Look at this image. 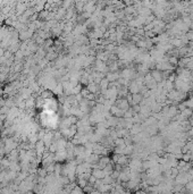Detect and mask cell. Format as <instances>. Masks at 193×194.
Wrapping results in <instances>:
<instances>
[{
	"label": "cell",
	"instance_id": "cell-1",
	"mask_svg": "<svg viewBox=\"0 0 193 194\" xmlns=\"http://www.w3.org/2000/svg\"><path fill=\"white\" fill-rule=\"evenodd\" d=\"M116 106L124 112L127 111V110L131 108V104L128 103V101H127L125 98H119V99L117 100V102H116Z\"/></svg>",
	"mask_w": 193,
	"mask_h": 194
},
{
	"label": "cell",
	"instance_id": "cell-2",
	"mask_svg": "<svg viewBox=\"0 0 193 194\" xmlns=\"http://www.w3.org/2000/svg\"><path fill=\"white\" fill-rule=\"evenodd\" d=\"M150 74H151L152 78H153V80H154L156 82H157V83H160V82L165 81V80H164V74H163V71H157V69H152V71H150Z\"/></svg>",
	"mask_w": 193,
	"mask_h": 194
},
{
	"label": "cell",
	"instance_id": "cell-3",
	"mask_svg": "<svg viewBox=\"0 0 193 194\" xmlns=\"http://www.w3.org/2000/svg\"><path fill=\"white\" fill-rule=\"evenodd\" d=\"M110 162H112V160H110V158H108L107 155H106V157H100V159H99V161H98V168L103 170L105 167Z\"/></svg>",
	"mask_w": 193,
	"mask_h": 194
},
{
	"label": "cell",
	"instance_id": "cell-4",
	"mask_svg": "<svg viewBox=\"0 0 193 194\" xmlns=\"http://www.w3.org/2000/svg\"><path fill=\"white\" fill-rule=\"evenodd\" d=\"M86 89L89 90L90 93L92 94H100V88H99V85L98 84H95V83H89L88 85H86Z\"/></svg>",
	"mask_w": 193,
	"mask_h": 194
},
{
	"label": "cell",
	"instance_id": "cell-5",
	"mask_svg": "<svg viewBox=\"0 0 193 194\" xmlns=\"http://www.w3.org/2000/svg\"><path fill=\"white\" fill-rule=\"evenodd\" d=\"M92 176H94L97 179H99V181H102L105 177H106V174L105 172L102 170V169H99V168H97V169H93L91 173Z\"/></svg>",
	"mask_w": 193,
	"mask_h": 194
},
{
	"label": "cell",
	"instance_id": "cell-6",
	"mask_svg": "<svg viewBox=\"0 0 193 194\" xmlns=\"http://www.w3.org/2000/svg\"><path fill=\"white\" fill-rule=\"evenodd\" d=\"M142 101H143V97L140 93H138V94H132V103H131V107L138 106V104L140 106Z\"/></svg>",
	"mask_w": 193,
	"mask_h": 194
},
{
	"label": "cell",
	"instance_id": "cell-7",
	"mask_svg": "<svg viewBox=\"0 0 193 194\" xmlns=\"http://www.w3.org/2000/svg\"><path fill=\"white\" fill-rule=\"evenodd\" d=\"M109 81L105 77V78H102L101 82H100V84H99V88H100V91H103V90H108L109 89Z\"/></svg>",
	"mask_w": 193,
	"mask_h": 194
},
{
	"label": "cell",
	"instance_id": "cell-8",
	"mask_svg": "<svg viewBox=\"0 0 193 194\" xmlns=\"http://www.w3.org/2000/svg\"><path fill=\"white\" fill-rule=\"evenodd\" d=\"M69 194H84V192H83V188L79 187V186L76 185V186L71 191V193Z\"/></svg>",
	"mask_w": 193,
	"mask_h": 194
},
{
	"label": "cell",
	"instance_id": "cell-9",
	"mask_svg": "<svg viewBox=\"0 0 193 194\" xmlns=\"http://www.w3.org/2000/svg\"><path fill=\"white\" fill-rule=\"evenodd\" d=\"M136 46L139 47V48H141V49H147V39L145 40H141L139 41V42H136Z\"/></svg>",
	"mask_w": 193,
	"mask_h": 194
},
{
	"label": "cell",
	"instance_id": "cell-10",
	"mask_svg": "<svg viewBox=\"0 0 193 194\" xmlns=\"http://www.w3.org/2000/svg\"><path fill=\"white\" fill-rule=\"evenodd\" d=\"M34 99L33 98H29L26 101H25V106L27 107V108H33V106H34Z\"/></svg>",
	"mask_w": 193,
	"mask_h": 194
},
{
	"label": "cell",
	"instance_id": "cell-11",
	"mask_svg": "<svg viewBox=\"0 0 193 194\" xmlns=\"http://www.w3.org/2000/svg\"><path fill=\"white\" fill-rule=\"evenodd\" d=\"M80 94H81L82 97H83V99H86V98H88V95L90 94V92H89V90H88L86 88H83Z\"/></svg>",
	"mask_w": 193,
	"mask_h": 194
},
{
	"label": "cell",
	"instance_id": "cell-12",
	"mask_svg": "<svg viewBox=\"0 0 193 194\" xmlns=\"http://www.w3.org/2000/svg\"><path fill=\"white\" fill-rule=\"evenodd\" d=\"M97 181H98V179H97L94 176H92V175H91V176L89 177V181H88V183L90 184V185H92V186H94V184L97 183Z\"/></svg>",
	"mask_w": 193,
	"mask_h": 194
},
{
	"label": "cell",
	"instance_id": "cell-13",
	"mask_svg": "<svg viewBox=\"0 0 193 194\" xmlns=\"http://www.w3.org/2000/svg\"><path fill=\"white\" fill-rule=\"evenodd\" d=\"M119 194H132V192H131L130 190H127V188H124Z\"/></svg>",
	"mask_w": 193,
	"mask_h": 194
},
{
	"label": "cell",
	"instance_id": "cell-14",
	"mask_svg": "<svg viewBox=\"0 0 193 194\" xmlns=\"http://www.w3.org/2000/svg\"><path fill=\"white\" fill-rule=\"evenodd\" d=\"M90 194H101V193H100V192H99L98 190H95V188H94V190H93V191H92V192H91Z\"/></svg>",
	"mask_w": 193,
	"mask_h": 194
},
{
	"label": "cell",
	"instance_id": "cell-15",
	"mask_svg": "<svg viewBox=\"0 0 193 194\" xmlns=\"http://www.w3.org/2000/svg\"><path fill=\"white\" fill-rule=\"evenodd\" d=\"M132 194H144L142 191H135V192H133Z\"/></svg>",
	"mask_w": 193,
	"mask_h": 194
}]
</instances>
